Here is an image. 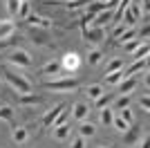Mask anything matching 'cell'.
I'll list each match as a JSON object with an SVG mask.
<instances>
[{
	"label": "cell",
	"instance_id": "6da1fadb",
	"mask_svg": "<svg viewBox=\"0 0 150 148\" xmlns=\"http://www.w3.org/2000/svg\"><path fill=\"white\" fill-rule=\"evenodd\" d=\"M5 79L9 81V85H11L16 92H20V94H29L31 92V83L23 76V74H16V72H9V70H7Z\"/></svg>",
	"mask_w": 150,
	"mask_h": 148
},
{
	"label": "cell",
	"instance_id": "7a4b0ae2",
	"mask_svg": "<svg viewBox=\"0 0 150 148\" xmlns=\"http://www.w3.org/2000/svg\"><path fill=\"white\" fill-rule=\"evenodd\" d=\"M47 90H54V92H63V90H76L79 88V81L76 79H58V81H47L45 83Z\"/></svg>",
	"mask_w": 150,
	"mask_h": 148
},
{
	"label": "cell",
	"instance_id": "3957f363",
	"mask_svg": "<svg viewBox=\"0 0 150 148\" xmlns=\"http://www.w3.org/2000/svg\"><path fill=\"white\" fill-rule=\"evenodd\" d=\"M9 63L18 65V68H29L31 58H29V54H27L25 49H13L11 54H9Z\"/></svg>",
	"mask_w": 150,
	"mask_h": 148
},
{
	"label": "cell",
	"instance_id": "277c9868",
	"mask_svg": "<svg viewBox=\"0 0 150 148\" xmlns=\"http://www.w3.org/2000/svg\"><path fill=\"white\" fill-rule=\"evenodd\" d=\"M83 38L88 43H101L105 38V29L103 27H88V29L83 31Z\"/></svg>",
	"mask_w": 150,
	"mask_h": 148
},
{
	"label": "cell",
	"instance_id": "5b68a950",
	"mask_svg": "<svg viewBox=\"0 0 150 148\" xmlns=\"http://www.w3.org/2000/svg\"><path fill=\"white\" fill-rule=\"evenodd\" d=\"M81 65V58H79V54H74V52H69V54L63 56V63L61 68H65L67 72H76V68Z\"/></svg>",
	"mask_w": 150,
	"mask_h": 148
},
{
	"label": "cell",
	"instance_id": "8992f818",
	"mask_svg": "<svg viewBox=\"0 0 150 148\" xmlns=\"http://www.w3.org/2000/svg\"><path fill=\"white\" fill-rule=\"evenodd\" d=\"M63 110H65V103H58V105H54V108H52V110H50V112H47V115L43 117V126H45V128H50L52 123H54V119H56V117L61 115Z\"/></svg>",
	"mask_w": 150,
	"mask_h": 148
},
{
	"label": "cell",
	"instance_id": "52a82bcc",
	"mask_svg": "<svg viewBox=\"0 0 150 148\" xmlns=\"http://www.w3.org/2000/svg\"><path fill=\"white\" fill-rule=\"evenodd\" d=\"M27 23L31 25V27H40V29H50V20L47 18H43V16H38V14H29V16H27Z\"/></svg>",
	"mask_w": 150,
	"mask_h": 148
},
{
	"label": "cell",
	"instance_id": "ba28073f",
	"mask_svg": "<svg viewBox=\"0 0 150 148\" xmlns=\"http://www.w3.org/2000/svg\"><path fill=\"white\" fill-rule=\"evenodd\" d=\"M112 9H105V11H101V14H96L94 16V27H103V25H108V23H112Z\"/></svg>",
	"mask_w": 150,
	"mask_h": 148
},
{
	"label": "cell",
	"instance_id": "9c48e42d",
	"mask_svg": "<svg viewBox=\"0 0 150 148\" xmlns=\"http://www.w3.org/2000/svg\"><path fill=\"white\" fill-rule=\"evenodd\" d=\"M134 88H137V79H134V76H125V79L121 81V85H119V92L121 94H130Z\"/></svg>",
	"mask_w": 150,
	"mask_h": 148
},
{
	"label": "cell",
	"instance_id": "30bf717a",
	"mask_svg": "<svg viewBox=\"0 0 150 148\" xmlns=\"http://www.w3.org/2000/svg\"><path fill=\"white\" fill-rule=\"evenodd\" d=\"M88 112H90V108L85 103H74V108H72V115H74V119H79V121H85Z\"/></svg>",
	"mask_w": 150,
	"mask_h": 148
},
{
	"label": "cell",
	"instance_id": "8fae6325",
	"mask_svg": "<svg viewBox=\"0 0 150 148\" xmlns=\"http://www.w3.org/2000/svg\"><path fill=\"white\" fill-rule=\"evenodd\" d=\"M137 142H139V130L137 128H128L123 132V144L125 146H134Z\"/></svg>",
	"mask_w": 150,
	"mask_h": 148
},
{
	"label": "cell",
	"instance_id": "7c38bea8",
	"mask_svg": "<svg viewBox=\"0 0 150 148\" xmlns=\"http://www.w3.org/2000/svg\"><path fill=\"white\" fill-rule=\"evenodd\" d=\"M13 31H16V27H13L11 20H2V23H0V41L13 36Z\"/></svg>",
	"mask_w": 150,
	"mask_h": 148
},
{
	"label": "cell",
	"instance_id": "4fadbf2b",
	"mask_svg": "<svg viewBox=\"0 0 150 148\" xmlns=\"http://www.w3.org/2000/svg\"><path fill=\"white\" fill-rule=\"evenodd\" d=\"M146 65H148V61H146V58H139V61H134L130 68L125 70V76H132V74H137V72H141V70H146Z\"/></svg>",
	"mask_w": 150,
	"mask_h": 148
},
{
	"label": "cell",
	"instance_id": "5bb4252c",
	"mask_svg": "<svg viewBox=\"0 0 150 148\" xmlns=\"http://www.w3.org/2000/svg\"><path fill=\"white\" fill-rule=\"evenodd\" d=\"M112 101H114L112 94H105V92H103L99 99H94V108H99V110H101V108H108V105L112 103Z\"/></svg>",
	"mask_w": 150,
	"mask_h": 148
},
{
	"label": "cell",
	"instance_id": "9a60e30c",
	"mask_svg": "<svg viewBox=\"0 0 150 148\" xmlns=\"http://www.w3.org/2000/svg\"><path fill=\"white\" fill-rule=\"evenodd\" d=\"M20 105H36V103H40L43 99L40 97H36V94H20Z\"/></svg>",
	"mask_w": 150,
	"mask_h": 148
},
{
	"label": "cell",
	"instance_id": "2e32d148",
	"mask_svg": "<svg viewBox=\"0 0 150 148\" xmlns=\"http://www.w3.org/2000/svg\"><path fill=\"white\" fill-rule=\"evenodd\" d=\"M54 137H56L58 142L67 139V137H69V126H67V123H63V126H56V128H54Z\"/></svg>",
	"mask_w": 150,
	"mask_h": 148
},
{
	"label": "cell",
	"instance_id": "e0dca14e",
	"mask_svg": "<svg viewBox=\"0 0 150 148\" xmlns=\"http://www.w3.org/2000/svg\"><path fill=\"white\" fill-rule=\"evenodd\" d=\"M112 119H114L112 108H101V123L103 126H112Z\"/></svg>",
	"mask_w": 150,
	"mask_h": 148
},
{
	"label": "cell",
	"instance_id": "ac0fdd59",
	"mask_svg": "<svg viewBox=\"0 0 150 148\" xmlns=\"http://www.w3.org/2000/svg\"><path fill=\"white\" fill-rule=\"evenodd\" d=\"M123 79H125V72H123V70H117V72H112L105 81L110 83V85H117V83H121Z\"/></svg>",
	"mask_w": 150,
	"mask_h": 148
},
{
	"label": "cell",
	"instance_id": "d6986e66",
	"mask_svg": "<svg viewBox=\"0 0 150 148\" xmlns=\"http://www.w3.org/2000/svg\"><path fill=\"white\" fill-rule=\"evenodd\" d=\"M108 7H105V2H92V5H88V14H92V16H96V14H101V11H105Z\"/></svg>",
	"mask_w": 150,
	"mask_h": 148
},
{
	"label": "cell",
	"instance_id": "ffe728a7",
	"mask_svg": "<svg viewBox=\"0 0 150 148\" xmlns=\"http://www.w3.org/2000/svg\"><path fill=\"white\" fill-rule=\"evenodd\" d=\"M148 52H150V47H148V43H141L139 45L137 49H134V52H132V56H134V58H146V56H148Z\"/></svg>",
	"mask_w": 150,
	"mask_h": 148
},
{
	"label": "cell",
	"instance_id": "44dd1931",
	"mask_svg": "<svg viewBox=\"0 0 150 148\" xmlns=\"http://www.w3.org/2000/svg\"><path fill=\"white\" fill-rule=\"evenodd\" d=\"M0 119H5V121H9V123L13 121V110L9 105H0Z\"/></svg>",
	"mask_w": 150,
	"mask_h": 148
},
{
	"label": "cell",
	"instance_id": "7402d4cb",
	"mask_svg": "<svg viewBox=\"0 0 150 148\" xmlns=\"http://www.w3.org/2000/svg\"><path fill=\"white\" fill-rule=\"evenodd\" d=\"M94 132H96L94 123H81V137H92Z\"/></svg>",
	"mask_w": 150,
	"mask_h": 148
},
{
	"label": "cell",
	"instance_id": "603a6c76",
	"mask_svg": "<svg viewBox=\"0 0 150 148\" xmlns=\"http://www.w3.org/2000/svg\"><path fill=\"white\" fill-rule=\"evenodd\" d=\"M43 72H45V74H58V72H61V63H58V61L47 63V65L43 68Z\"/></svg>",
	"mask_w": 150,
	"mask_h": 148
},
{
	"label": "cell",
	"instance_id": "cb8c5ba5",
	"mask_svg": "<svg viewBox=\"0 0 150 148\" xmlns=\"http://www.w3.org/2000/svg\"><path fill=\"white\" fill-rule=\"evenodd\" d=\"M101 58H103V54H101L99 49H92L88 54V63L90 65H96V63H101Z\"/></svg>",
	"mask_w": 150,
	"mask_h": 148
},
{
	"label": "cell",
	"instance_id": "d4e9b609",
	"mask_svg": "<svg viewBox=\"0 0 150 148\" xmlns=\"http://www.w3.org/2000/svg\"><path fill=\"white\" fill-rule=\"evenodd\" d=\"M117 70H123V61H121V58H114L105 68V74H112V72H117Z\"/></svg>",
	"mask_w": 150,
	"mask_h": 148
},
{
	"label": "cell",
	"instance_id": "484cf974",
	"mask_svg": "<svg viewBox=\"0 0 150 148\" xmlns=\"http://www.w3.org/2000/svg\"><path fill=\"white\" fill-rule=\"evenodd\" d=\"M112 126H114L117 130H119V132H125V130L130 128V123H125L121 117H114V119H112Z\"/></svg>",
	"mask_w": 150,
	"mask_h": 148
},
{
	"label": "cell",
	"instance_id": "4316f807",
	"mask_svg": "<svg viewBox=\"0 0 150 148\" xmlns=\"http://www.w3.org/2000/svg\"><path fill=\"white\" fill-rule=\"evenodd\" d=\"M20 9V0H7V11H9V16H16Z\"/></svg>",
	"mask_w": 150,
	"mask_h": 148
},
{
	"label": "cell",
	"instance_id": "83f0119b",
	"mask_svg": "<svg viewBox=\"0 0 150 148\" xmlns=\"http://www.w3.org/2000/svg\"><path fill=\"white\" fill-rule=\"evenodd\" d=\"M13 142H18V144L27 142V130L25 128H16L13 130Z\"/></svg>",
	"mask_w": 150,
	"mask_h": 148
},
{
	"label": "cell",
	"instance_id": "f1b7e54d",
	"mask_svg": "<svg viewBox=\"0 0 150 148\" xmlns=\"http://www.w3.org/2000/svg\"><path fill=\"white\" fill-rule=\"evenodd\" d=\"M128 11L132 14V18H134V20L141 18V7H139V2H130V5H128Z\"/></svg>",
	"mask_w": 150,
	"mask_h": 148
},
{
	"label": "cell",
	"instance_id": "f546056e",
	"mask_svg": "<svg viewBox=\"0 0 150 148\" xmlns=\"http://www.w3.org/2000/svg\"><path fill=\"white\" fill-rule=\"evenodd\" d=\"M101 94H103V88H101V85H90L88 88V97L90 99H99Z\"/></svg>",
	"mask_w": 150,
	"mask_h": 148
},
{
	"label": "cell",
	"instance_id": "4dcf8cb0",
	"mask_svg": "<svg viewBox=\"0 0 150 148\" xmlns=\"http://www.w3.org/2000/svg\"><path fill=\"white\" fill-rule=\"evenodd\" d=\"M128 105H130V94H121V97L117 99V110H123Z\"/></svg>",
	"mask_w": 150,
	"mask_h": 148
},
{
	"label": "cell",
	"instance_id": "1f68e13d",
	"mask_svg": "<svg viewBox=\"0 0 150 148\" xmlns=\"http://www.w3.org/2000/svg\"><path fill=\"white\" fill-rule=\"evenodd\" d=\"M137 36V31H134V27H128V29L123 31V34H121L119 38H123V41H121V43H128V41H132V38Z\"/></svg>",
	"mask_w": 150,
	"mask_h": 148
},
{
	"label": "cell",
	"instance_id": "d6a6232c",
	"mask_svg": "<svg viewBox=\"0 0 150 148\" xmlns=\"http://www.w3.org/2000/svg\"><path fill=\"white\" fill-rule=\"evenodd\" d=\"M139 45H141V41H139V38H132V41H128V43H123V47L128 49V52H134V49H137Z\"/></svg>",
	"mask_w": 150,
	"mask_h": 148
},
{
	"label": "cell",
	"instance_id": "836d02e7",
	"mask_svg": "<svg viewBox=\"0 0 150 148\" xmlns=\"http://www.w3.org/2000/svg\"><path fill=\"white\" fill-rule=\"evenodd\" d=\"M92 20H94V16H92V14H85V16L81 18V29L85 31V29H88V25L92 23Z\"/></svg>",
	"mask_w": 150,
	"mask_h": 148
},
{
	"label": "cell",
	"instance_id": "e575fe53",
	"mask_svg": "<svg viewBox=\"0 0 150 148\" xmlns=\"http://www.w3.org/2000/svg\"><path fill=\"white\" fill-rule=\"evenodd\" d=\"M18 16H23V18H27V16H29V2H20Z\"/></svg>",
	"mask_w": 150,
	"mask_h": 148
},
{
	"label": "cell",
	"instance_id": "d590c367",
	"mask_svg": "<svg viewBox=\"0 0 150 148\" xmlns=\"http://www.w3.org/2000/svg\"><path fill=\"white\" fill-rule=\"evenodd\" d=\"M121 119H123L125 123H132V110H128V108H123V110H121Z\"/></svg>",
	"mask_w": 150,
	"mask_h": 148
},
{
	"label": "cell",
	"instance_id": "8d00e7d4",
	"mask_svg": "<svg viewBox=\"0 0 150 148\" xmlns=\"http://www.w3.org/2000/svg\"><path fill=\"white\" fill-rule=\"evenodd\" d=\"M85 5V0H69L67 2V9H79V7Z\"/></svg>",
	"mask_w": 150,
	"mask_h": 148
},
{
	"label": "cell",
	"instance_id": "74e56055",
	"mask_svg": "<svg viewBox=\"0 0 150 148\" xmlns=\"http://www.w3.org/2000/svg\"><path fill=\"white\" fill-rule=\"evenodd\" d=\"M125 29H128L125 25H117V27H114V31H112V38H119V36H121V34H123Z\"/></svg>",
	"mask_w": 150,
	"mask_h": 148
},
{
	"label": "cell",
	"instance_id": "f35d334b",
	"mask_svg": "<svg viewBox=\"0 0 150 148\" xmlns=\"http://www.w3.org/2000/svg\"><path fill=\"white\" fill-rule=\"evenodd\" d=\"M72 148H85V137H76L72 142Z\"/></svg>",
	"mask_w": 150,
	"mask_h": 148
},
{
	"label": "cell",
	"instance_id": "ab89813d",
	"mask_svg": "<svg viewBox=\"0 0 150 148\" xmlns=\"http://www.w3.org/2000/svg\"><path fill=\"white\" fill-rule=\"evenodd\" d=\"M148 25H144V29H141V31H139V41H144V43H146V38H148Z\"/></svg>",
	"mask_w": 150,
	"mask_h": 148
},
{
	"label": "cell",
	"instance_id": "60d3db41",
	"mask_svg": "<svg viewBox=\"0 0 150 148\" xmlns=\"http://www.w3.org/2000/svg\"><path fill=\"white\" fill-rule=\"evenodd\" d=\"M139 103H141V108H144V110H148V108H150V99H148V94H144Z\"/></svg>",
	"mask_w": 150,
	"mask_h": 148
},
{
	"label": "cell",
	"instance_id": "b9f144b4",
	"mask_svg": "<svg viewBox=\"0 0 150 148\" xmlns=\"http://www.w3.org/2000/svg\"><path fill=\"white\" fill-rule=\"evenodd\" d=\"M141 148H150V139H148V137H144V144H141Z\"/></svg>",
	"mask_w": 150,
	"mask_h": 148
},
{
	"label": "cell",
	"instance_id": "7bdbcfd3",
	"mask_svg": "<svg viewBox=\"0 0 150 148\" xmlns=\"http://www.w3.org/2000/svg\"><path fill=\"white\" fill-rule=\"evenodd\" d=\"M99 2H105V7H108V2H110V0H99Z\"/></svg>",
	"mask_w": 150,
	"mask_h": 148
},
{
	"label": "cell",
	"instance_id": "ee69618b",
	"mask_svg": "<svg viewBox=\"0 0 150 148\" xmlns=\"http://www.w3.org/2000/svg\"><path fill=\"white\" fill-rule=\"evenodd\" d=\"M20 2H29V0H20Z\"/></svg>",
	"mask_w": 150,
	"mask_h": 148
},
{
	"label": "cell",
	"instance_id": "f6af8a7d",
	"mask_svg": "<svg viewBox=\"0 0 150 148\" xmlns=\"http://www.w3.org/2000/svg\"><path fill=\"white\" fill-rule=\"evenodd\" d=\"M0 23H2V20H0Z\"/></svg>",
	"mask_w": 150,
	"mask_h": 148
},
{
	"label": "cell",
	"instance_id": "bcb514c9",
	"mask_svg": "<svg viewBox=\"0 0 150 148\" xmlns=\"http://www.w3.org/2000/svg\"><path fill=\"white\" fill-rule=\"evenodd\" d=\"M67 2H69V0H67Z\"/></svg>",
	"mask_w": 150,
	"mask_h": 148
}]
</instances>
